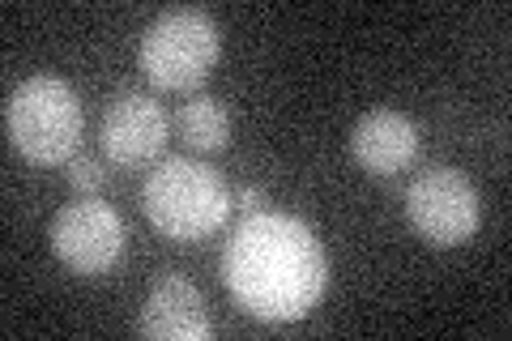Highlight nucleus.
Returning <instances> with one entry per match:
<instances>
[{"instance_id": "9b49d317", "label": "nucleus", "mask_w": 512, "mask_h": 341, "mask_svg": "<svg viewBox=\"0 0 512 341\" xmlns=\"http://www.w3.org/2000/svg\"><path fill=\"white\" fill-rule=\"evenodd\" d=\"M69 184L82 192V197H94V192L107 184L103 162L94 158V154H73V158H69Z\"/></svg>"}, {"instance_id": "423d86ee", "label": "nucleus", "mask_w": 512, "mask_h": 341, "mask_svg": "<svg viewBox=\"0 0 512 341\" xmlns=\"http://www.w3.org/2000/svg\"><path fill=\"white\" fill-rule=\"evenodd\" d=\"M410 226L436 248H457L478 231V188L466 171L431 167L406 188Z\"/></svg>"}, {"instance_id": "7ed1b4c3", "label": "nucleus", "mask_w": 512, "mask_h": 341, "mask_svg": "<svg viewBox=\"0 0 512 341\" xmlns=\"http://www.w3.org/2000/svg\"><path fill=\"white\" fill-rule=\"evenodd\" d=\"M82 103L69 81L52 73L26 77L5 103V128L9 141L22 158L39 162V167H56L77 154L82 141Z\"/></svg>"}, {"instance_id": "f8f14e48", "label": "nucleus", "mask_w": 512, "mask_h": 341, "mask_svg": "<svg viewBox=\"0 0 512 341\" xmlns=\"http://www.w3.org/2000/svg\"><path fill=\"white\" fill-rule=\"evenodd\" d=\"M235 209H244V214H261V209H265V188L244 184L235 192Z\"/></svg>"}, {"instance_id": "39448f33", "label": "nucleus", "mask_w": 512, "mask_h": 341, "mask_svg": "<svg viewBox=\"0 0 512 341\" xmlns=\"http://www.w3.org/2000/svg\"><path fill=\"white\" fill-rule=\"evenodd\" d=\"M47 239H52V252L60 256V261L73 273H82V278L111 273L124 261V248H128L120 214L99 197H82V201L64 205L52 218Z\"/></svg>"}, {"instance_id": "f257e3e1", "label": "nucleus", "mask_w": 512, "mask_h": 341, "mask_svg": "<svg viewBox=\"0 0 512 341\" xmlns=\"http://www.w3.org/2000/svg\"><path fill=\"white\" fill-rule=\"evenodd\" d=\"M222 278L235 303L256 320H299L308 316L329 286V256L291 214H248L235 226L222 252Z\"/></svg>"}, {"instance_id": "f03ea898", "label": "nucleus", "mask_w": 512, "mask_h": 341, "mask_svg": "<svg viewBox=\"0 0 512 341\" xmlns=\"http://www.w3.org/2000/svg\"><path fill=\"white\" fill-rule=\"evenodd\" d=\"M141 201H146V218L154 222V231L180 243L214 235L235 209V197L222 184V175L197 158H163L146 175Z\"/></svg>"}, {"instance_id": "9d476101", "label": "nucleus", "mask_w": 512, "mask_h": 341, "mask_svg": "<svg viewBox=\"0 0 512 341\" xmlns=\"http://www.w3.org/2000/svg\"><path fill=\"white\" fill-rule=\"evenodd\" d=\"M175 124H180V133H184V141L192 145V150H222V145L231 141L227 107H222L218 99H210V94H197V99L180 103Z\"/></svg>"}, {"instance_id": "1a4fd4ad", "label": "nucleus", "mask_w": 512, "mask_h": 341, "mask_svg": "<svg viewBox=\"0 0 512 341\" xmlns=\"http://www.w3.org/2000/svg\"><path fill=\"white\" fill-rule=\"evenodd\" d=\"M350 154L367 175H397L406 171L414 154H419V128L402 111H367V116L350 128Z\"/></svg>"}, {"instance_id": "6e6552de", "label": "nucleus", "mask_w": 512, "mask_h": 341, "mask_svg": "<svg viewBox=\"0 0 512 341\" xmlns=\"http://www.w3.org/2000/svg\"><path fill=\"white\" fill-rule=\"evenodd\" d=\"M141 333L154 341H205L214 333L210 307H205L201 290L180 273L158 278L141 307Z\"/></svg>"}, {"instance_id": "0eeeda50", "label": "nucleus", "mask_w": 512, "mask_h": 341, "mask_svg": "<svg viewBox=\"0 0 512 341\" xmlns=\"http://www.w3.org/2000/svg\"><path fill=\"white\" fill-rule=\"evenodd\" d=\"M103 150L111 162L120 167H141V162H154L167 145V111L158 107L150 94H116L103 111Z\"/></svg>"}, {"instance_id": "20e7f679", "label": "nucleus", "mask_w": 512, "mask_h": 341, "mask_svg": "<svg viewBox=\"0 0 512 341\" xmlns=\"http://www.w3.org/2000/svg\"><path fill=\"white\" fill-rule=\"evenodd\" d=\"M222 52L218 22L205 9H167L141 35V69L158 90H197Z\"/></svg>"}]
</instances>
